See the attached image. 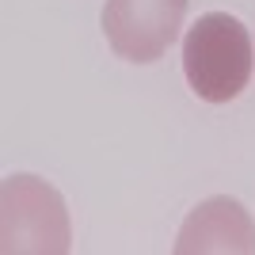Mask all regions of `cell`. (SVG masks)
Listing matches in <instances>:
<instances>
[{"label": "cell", "mask_w": 255, "mask_h": 255, "mask_svg": "<svg viewBox=\"0 0 255 255\" xmlns=\"http://www.w3.org/2000/svg\"><path fill=\"white\" fill-rule=\"evenodd\" d=\"M255 69L252 34L236 15L210 11L183 38V76L198 99L229 103L248 88Z\"/></svg>", "instance_id": "cell-1"}, {"label": "cell", "mask_w": 255, "mask_h": 255, "mask_svg": "<svg viewBox=\"0 0 255 255\" xmlns=\"http://www.w3.org/2000/svg\"><path fill=\"white\" fill-rule=\"evenodd\" d=\"M0 248L8 255H65L73 248L65 198L34 175L0 183Z\"/></svg>", "instance_id": "cell-2"}, {"label": "cell", "mask_w": 255, "mask_h": 255, "mask_svg": "<svg viewBox=\"0 0 255 255\" xmlns=\"http://www.w3.org/2000/svg\"><path fill=\"white\" fill-rule=\"evenodd\" d=\"M187 15V0H107L103 34L122 61H160Z\"/></svg>", "instance_id": "cell-3"}, {"label": "cell", "mask_w": 255, "mask_h": 255, "mask_svg": "<svg viewBox=\"0 0 255 255\" xmlns=\"http://www.w3.org/2000/svg\"><path fill=\"white\" fill-rule=\"evenodd\" d=\"M252 252H255V221L229 194L198 202L175 236V255H252Z\"/></svg>", "instance_id": "cell-4"}]
</instances>
